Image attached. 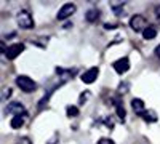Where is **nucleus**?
I'll list each match as a JSON object with an SVG mask.
<instances>
[{
	"mask_svg": "<svg viewBox=\"0 0 160 144\" xmlns=\"http://www.w3.org/2000/svg\"><path fill=\"white\" fill-rule=\"evenodd\" d=\"M16 22L21 29H32L34 27V19H32V15L28 11V10H21L18 11L16 15Z\"/></svg>",
	"mask_w": 160,
	"mask_h": 144,
	"instance_id": "f257e3e1",
	"label": "nucleus"
},
{
	"mask_svg": "<svg viewBox=\"0 0 160 144\" xmlns=\"http://www.w3.org/2000/svg\"><path fill=\"white\" fill-rule=\"evenodd\" d=\"M16 85L24 91V93H31L35 90V82L28 75H18L16 77Z\"/></svg>",
	"mask_w": 160,
	"mask_h": 144,
	"instance_id": "f03ea898",
	"label": "nucleus"
},
{
	"mask_svg": "<svg viewBox=\"0 0 160 144\" xmlns=\"http://www.w3.org/2000/svg\"><path fill=\"white\" fill-rule=\"evenodd\" d=\"M130 27L135 32H144V29L148 27V21L142 15H133L130 18Z\"/></svg>",
	"mask_w": 160,
	"mask_h": 144,
	"instance_id": "7ed1b4c3",
	"label": "nucleus"
},
{
	"mask_svg": "<svg viewBox=\"0 0 160 144\" xmlns=\"http://www.w3.org/2000/svg\"><path fill=\"white\" fill-rule=\"evenodd\" d=\"M75 8H77V7H75L74 3H64V5L59 8L56 18H58L59 21H64V19L71 18V15H74V13H75Z\"/></svg>",
	"mask_w": 160,
	"mask_h": 144,
	"instance_id": "20e7f679",
	"label": "nucleus"
},
{
	"mask_svg": "<svg viewBox=\"0 0 160 144\" xmlns=\"http://www.w3.org/2000/svg\"><path fill=\"white\" fill-rule=\"evenodd\" d=\"M5 114L8 115H13V117H16V115H26V109L21 102H10L7 109H5Z\"/></svg>",
	"mask_w": 160,
	"mask_h": 144,
	"instance_id": "39448f33",
	"label": "nucleus"
},
{
	"mask_svg": "<svg viewBox=\"0 0 160 144\" xmlns=\"http://www.w3.org/2000/svg\"><path fill=\"white\" fill-rule=\"evenodd\" d=\"M22 51H24V43H13L5 50V55H7L8 59H15L22 53Z\"/></svg>",
	"mask_w": 160,
	"mask_h": 144,
	"instance_id": "423d86ee",
	"label": "nucleus"
},
{
	"mask_svg": "<svg viewBox=\"0 0 160 144\" xmlns=\"http://www.w3.org/2000/svg\"><path fill=\"white\" fill-rule=\"evenodd\" d=\"M98 74H99V69L98 67H90L88 71H85L82 74V82L83 83H93L98 78Z\"/></svg>",
	"mask_w": 160,
	"mask_h": 144,
	"instance_id": "0eeeda50",
	"label": "nucleus"
},
{
	"mask_svg": "<svg viewBox=\"0 0 160 144\" xmlns=\"http://www.w3.org/2000/svg\"><path fill=\"white\" fill-rule=\"evenodd\" d=\"M114 69H115V72H118V74H125V72L130 69V59H128V58H120V59H117V61L114 62Z\"/></svg>",
	"mask_w": 160,
	"mask_h": 144,
	"instance_id": "6e6552de",
	"label": "nucleus"
},
{
	"mask_svg": "<svg viewBox=\"0 0 160 144\" xmlns=\"http://www.w3.org/2000/svg\"><path fill=\"white\" fill-rule=\"evenodd\" d=\"M131 107H133V111H135V114H138L141 117L146 114V106H144L142 99H139V98H135L131 101Z\"/></svg>",
	"mask_w": 160,
	"mask_h": 144,
	"instance_id": "1a4fd4ad",
	"label": "nucleus"
},
{
	"mask_svg": "<svg viewBox=\"0 0 160 144\" xmlns=\"http://www.w3.org/2000/svg\"><path fill=\"white\" fill-rule=\"evenodd\" d=\"M155 35H157V29L154 27V26H148L142 32V37L146 38V40H151V38H154Z\"/></svg>",
	"mask_w": 160,
	"mask_h": 144,
	"instance_id": "9d476101",
	"label": "nucleus"
},
{
	"mask_svg": "<svg viewBox=\"0 0 160 144\" xmlns=\"http://www.w3.org/2000/svg\"><path fill=\"white\" fill-rule=\"evenodd\" d=\"M24 117H26V115H16V117H11V122H10L11 128H19V127H22V123H24Z\"/></svg>",
	"mask_w": 160,
	"mask_h": 144,
	"instance_id": "9b49d317",
	"label": "nucleus"
},
{
	"mask_svg": "<svg viewBox=\"0 0 160 144\" xmlns=\"http://www.w3.org/2000/svg\"><path fill=\"white\" fill-rule=\"evenodd\" d=\"M98 18H99V11H98V10H90V11L87 13V21H90V22L96 21Z\"/></svg>",
	"mask_w": 160,
	"mask_h": 144,
	"instance_id": "f8f14e48",
	"label": "nucleus"
},
{
	"mask_svg": "<svg viewBox=\"0 0 160 144\" xmlns=\"http://www.w3.org/2000/svg\"><path fill=\"white\" fill-rule=\"evenodd\" d=\"M115 109H117V115H118V119L120 120H125V109H123V106H120V102H117L115 104Z\"/></svg>",
	"mask_w": 160,
	"mask_h": 144,
	"instance_id": "ddd939ff",
	"label": "nucleus"
},
{
	"mask_svg": "<svg viewBox=\"0 0 160 144\" xmlns=\"http://www.w3.org/2000/svg\"><path fill=\"white\" fill-rule=\"evenodd\" d=\"M111 8L114 10V13H117V15H118V13L122 11V8H123V2H112L111 3Z\"/></svg>",
	"mask_w": 160,
	"mask_h": 144,
	"instance_id": "4468645a",
	"label": "nucleus"
},
{
	"mask_svg": "<svg viewBox=\"0 0 160 144\" xmlns=\"http://www.w3.org/2000/svg\"><path fill=\"white\" fill-rule=\"evenodd\" d=\"M142 119H144L146 122H155V120H157V117H155V114H154V112L146 111V114L142 115Z\"/></svg>",
	"mask_w": 160,
	"mask_h": 144,
	"instance_id": "2eb2a0df",
	"label": "nucleus"
},
{
	"mask_svg": "<svg viewBox=\"0 0 160 144\" xmlns=\"http://www.w3.org/2000/svg\"><path fill=\"white\" fill-rule=\"evenodd\" d=\"M10 96H11V88H8V87L3 88L2 90V101H7Z\"/></svg>",
	"mask_w": 160,
	"mask_h": 144,
	"instance_id": "dca6fc26",
	"label": "nucleus"
},
{
	"mask_svg": "<svg viewBox=\"0 0 160 144\" xmlns=\"http://www.w3.org/2000/svg\"><path fill=\"white\" fill-rule=\"evenodd\" d=\"M68 114H69V115H72V117H75V115L78 114V109H77V107H74V106H69V107H68Z\"/></svg>",
	"mask_w": 160,
	"mask_h": 144,
	"instance_id": "f3484780",
	"label": "nucleus"
},
{
	"mask_svg": "<svg viewBox=\"0 0 160 144\" xmlns=\"http://www.w3.org/2000/svg\"><path fill=\"white\" fill-rule=\"evenodd\" d=\"M98 144H115L112 139H109V138H101L99 141H98Z\"/></svg>",
	"mask_w": 160,
	"mask_h": 144,
	"instance_id": "a211bd4d",
	"label": "nucleus"
},
{
	"mask_svg": "<svg viewBox=\"0 0 160 144\" xmlns=\"http://www.w3.org/2000/svg\"><path fill=\"white\" fill-rule=\"evenodd\" d=\"M154 15H155V19L160 21V5H155V8H154Z\"/></svg>",
	"mask_w": 160,
	"mask_h": 144,
	"instance_id": "6ab92c4d",
	"label": "nucleus"
},
{
	"mask_svg": "<svg viewBox=\"0 0 160 144\" xmlns=\"http://www.w3.org/2000/svg\"><path fill=\"white\" fill-rule=\"evenodd\" d=\"M16 144H32V142H31V141H29L28 138H21V139H19V141H18Z\"/></svg>",
	"mask_w": 160,
	"mask_h": 144,
	"instance_id": "aec40b11",
	"label": "nucleus"
},
{
	"mask_svg": "<svg viewBox=\"0 0 160 144\" xmlns=\"http://www.w3.org/2000/svg\"><path fill=\"white\" fill-rule=\"evenodd\" d=\"M155 55H157V56H158V58H160V45H158V47H157V48H155Z\"/></svg>",
	"mask_w": 160,
	"mask_h": 144,
	"instance_id": "412c9836",
	"label": "nucleus"
}]
</instances>
